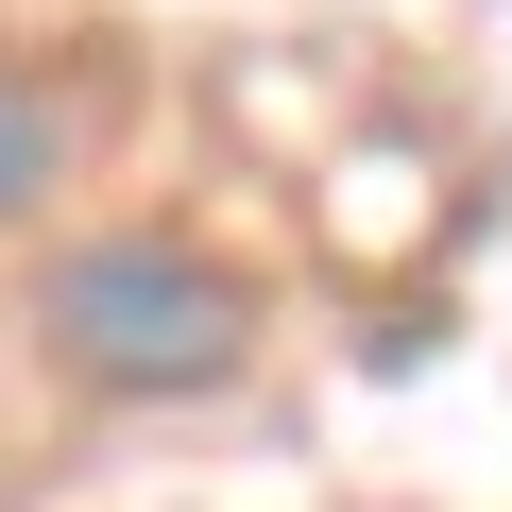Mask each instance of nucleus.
Here are the masks:
<instances>
[{
	"label": "nucleus",
	"mask_w": 512,
	"mask_h": 512,
	"mask_svg": "<svg viewBox=\"0 0 512 512\" xmlns=\"http://www.w3.org/2000/svg\"><path fill=\"white\" fill-rule=\"evenodd\" d=\"M35 325H52V359H69L86 393H222V376L256 359L239 274H222V256H171V239H86V256H52Z\"/></svg>",
	"instance_id": "nucleus-1"
},
{
	"label": "nucleus",
	"mask_w": 512,
	"mask_h": 512,
	"mask_svg": "<svg viewBox=\"0 0 512 512\" xmlns=\"http://www.w3.org/2000/svg\"><path fill=\"white\" fill-rule=\"evenodd\" d=\"M52 154H69V120H52V103H35L18 69H0V222H18V205L52 188Z\"/></svg>",
	"instance_id": "nucleus-2"
}]
</instances>
